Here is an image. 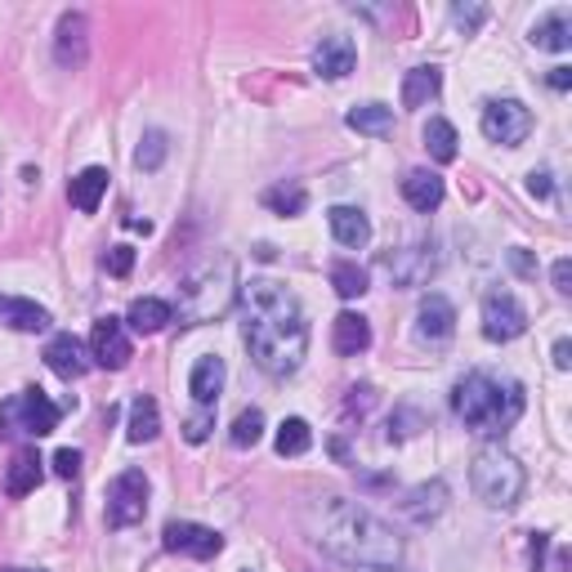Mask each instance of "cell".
Segmentation results:
<instances>
[{
    "mask_svg": "<svg viewBox=\"0 0 572 572\" xmlns=\"http://www.w3.org/2000/svg\"><path fill=\"white\" fill-rule=\"evenodd\" d=\"M438 90H443V72L438 67H411L407 76H403V107H425L430 99H438Z\"/></svg>",
    "mask_w": 572,
    "mask_h": 572,
    "instance_id": "484cf974",
    "label": "cell"
},
{
    "mask_svg": "<svg viewBox=\"0 0 572 572\" xmlns=\"http://www.w3.org/2000/svg\"><path fill=\"white\" fill-rule=\"evenodd\" d=\"M162 546H166L170 555H188V559H215V555L224 550V537H219L215 527H206V523L175 519V523H166V532H162Z\"/></svg>",
    "mask_w": 572,
    "mask_h": 572,
    "instance_id": "8fae6325",
    "label": "cell"
},
{
    "mask_svg": "<svg viewBox=\"0 0 572 572\" xmlns=\"http://www.w3.org/2000/svg\"><path fill=\"white\" fill-rule=\"evenodd\" d=\"M228 438H233V447H255L264 438V411L259 407H246L238 421H233V434H228Z\"/></svg>",
    "mask_w": 572,
    "mask_h": 572,
    "instance_id": "e575fe53",
    "label": "cell"
},
{
    "mask_svg": "<svg viewBox=\"0 0 572 572\" xmlns=\"http://www.w3.org/2000/svg\"><path fill=\"white\" fill-rule=\"evenodd\" d=\"M238 300V264L233 259H206L179 282V322L183 327H206L219 322Z\"/></svg>",
    "mask_w": 572,
    "mask_h": 572,
    "instance_id": "277c9868",
    "label": "cell"
},
{
    "mask_svg": "<svg viewBox=\"0 0 572 572\" xmlns=\"http://www.w3.org/2000/svg\"><path fill=\"white\" fill-rule=\"evenodd\" d=\"M421 425H425V421H421L416 411H403V416H394V421H390V438H411Z\"/></svg>",
    "mask_w": 572,
    "mask_h": 572,
    "instance_id": "ab89813d",
    "label": "cell"
},
{
    "mask_svg": "<svg viewBox=\"0 0 572 572\" xmlns=\"http://www.w3.org/2000/svg\"><path fill=\"white\" fill-rule=\"evenodd\" d=\"M54 474L59 479H76V474H81V452H76V447H59L54 452Z\"/></svg>",
    "mask_w": 572,
    "mask_h": 572,
    "instance_id": "74e56055",
    "label": "cell"
},
{
    "mask_svg": "<svg viewBox=\"0 0 572 572\" xmlns=\"http://www.w3.org/2000/svg\"><path fill=\"white\" fill-rule=\"evenodd\" d=\"M550 86H555V90H568V86H572V72H568V67H550Z\"/></svg>",
    "mask_w": 572,
    "mask_h": 572,
    "instance_id": "bcb514c9",
    "label": "cell"
},
{
    "mask_svg": "<svg viewBox=\"0 0 572 572\" xmlns=\"http://www.w3.org/2000/svg\"><path fill=\"white\" fill-rule=\"evenodd\" d=\"M162 434V411H157V403H152L148 394H139L135 403H130V425H126V438L130 443H152Z\"/></svg>",
    "mask_w": 572,
    "mask_h": 572,
    "instance_id": "83f0119b",
    "label": "cell"
},
{
    "mask_svg": "<svg viewBox=\"0 0 572 572\" xmlns=\"http://www.w3.org/2000/svg\"><path fill=\"white\" fill-rule=\"evenodd\" d=\"M550 193H555V183H550V170H532V175H527V198L546 202Z\"/></svg>",
    "mask_w": 572,
    "mask_h": 572,
    "instance_id": "60d3db41",
    "label": "cell"
},
{
    "mask_svg": "<svg viewBox=\"0 0 572 572\" xmlns=\"http://www.w3.org/2000/svg\"><path fill=\"white\" fill-rule=\"evenodd\" d=\"M331 345H335V354H345V358L367 354V345H371V322L363 314H340L331 322Z\"/></svg>",
    "mask_w": 572,
    "mask_h": 572,
    "instance_id": "7402d4cb",
    "label": "cell"
},
{
    "mask_svg": "<svg viewBox=\"0 0 572 572\" xmlns=\"http://www.w3.org/2000/svg\"><path fill=\"white\" fill-rule=\"evenodd\" d=\"M211 411H198V416H188V421H183V438L188 443H206V434H211Z\"/></svg>",
    "mask_w": 572,
    "mask_h": 572,
    "instance_id": "f35d334b",
    "label": "cell"
},
{
    "mask_svg": "<svg viewBox=\"0 0 572 572\" xmlns=\"http://www.w3.org/2000/svg\"><path fill=\"white\" fill-rule=\"evenodd\" d=\"M304 532L314 537L318 550L349 568H394L403 559L398 532L367 506L345 497H318L304 506Z\"/></svg>",
    "mask_w": 572,
    "mask_h": 572,
    "instance_id": "7a4b0ae2",
    "label": "cell"
},
{
    "mask_svg": "<svg viewBox=\"0 0 572 572\" xmlns=\"http://www.w3.org/2000/svg\"><path fill=\"white\" fill-rule=\"evenodd\" d=\"M537 50H550V54H563V50H572V10H550L546 18H537L532 23V36H527Z\"/></svg>",
    "mask_w": 572,
    "mask_h": 572,
    "instance_id": "ffe728a7",
    "label": "cell"
},
{
    "mask_svg": "<svg viewBox=\"0 0 572 572\" xmlns=\"http://www.w3.org/2000/svg\"><path fill=\"white\" fill-rule=\"evenodd\" d=\"M107 170L103 166H86L81 175H76L72 183H67V198H72V206L81 211V215H94L99 211V202H103V193H107Z\"/></svg>",
    "mask_w": 572,
    "mask_h": 572,
    "instance_id": "603a6c76",
    "label": "cell"
},
{
    "mask_svg": "<svg viewBox=\"0 0 572 572\" xmlns=\"http://www.w3.org/2000/svg\"><path fill=\"white\" fill-rule=\"evenodd\" d=\"M130 331H139V335H157L166 322H175V309L166 300H157V295H143V300H135L130 304V314L122 318Z\"/></svg>",
    "mask_w": 572,
    "mask_h": 572,
    "instance_id": "d4e9b609",
    "label": "cell"
},
{
    "mask_svg": "<svg viewBox=\"0 0 572 572\" xmlns=\"http://www.w3.org/2000/svg\"><path fill=\"white\" fill-rule=\"evenodd\" d=\"M46 363H50V371L54 376H63V380H76V376H86L90 371V354H86V345L76 335H54L50 345H46Z\"/></svg>",
    "mask_w": 572,
    "mask_h": 572,
    "instance_id": "e0dca14e",
    "label": "cell"
},
{
    "mask_svg": "<svg viewBox=\"0 0 572 572\" xmlns=\"http://www.w3.org/2000/svg\"><path fill=\"white\" fill-rule=\"evenodd\" d=\"M143 514H148V479H143V470L117 474L107 483V506H103L107 527H135Z\"/></svg>",
    "mask_w": 572,
    "mask_h": 572,
    "instance_id": "52a82bcc",
    "label": "cell"
},
{
    "mask_svg": "<svg viewBox=\"0 0 572 572\" xmlns=\"http://www.w3.org/2000/svg\"><path fill=\"white\" fill-rule=\"evenodd\" d=\"M443 179L434 175V170H407L403 175V198H407V206L411 211H421V215H430V211H438L443 206Z\"/></svg>",
    "mask_w": 572,
    "mask_h": 572,
    "instance_id": "44dd1931",
    "label": "cell"
},
{
    "mask_svg": "<svg viewBox=\"0 0 572 572\" xmlns=\"http://www.w3.org/2000/svg\"><path fill=\"white\" fill-rule=\"evenodd\" d=\"M354 63H358V50H354L349 36H322L314 46V72L327 76V81H345L354 72Z\"/></svg>",
    "mask_w": 572,
    "mask_h": 572,
    "instance_id": "5bb4252c",
    "label": "cell"
},
{
    "mask_svg": "<svg viewBox=\"0 0 572 572\" xmlns=\"http://www.w3.org/2000/svg\"><path fill=\"white\" fill-rule=\"evenodd\" d=\"M456 331V309H452V300L447 295H425L421 300V309H416V340L421 345H443V340H452Z\"/></svg>",
    "mask_w": 572,
    "mask_h": 572,
    "instance_id": "4fadbf2b",
    "label": "cell"
},
{
    "mask_svg": "<svg viewBox=\"0 0 572 572\" xmlns=\"http://www.w3.org/2000/svg\"><path fill=\"white\" fill-rule=\"evenodd\" d=\"M86 54H90V27H86V18L81 14H63L59 31H54V59H59V67H67V72L81 67Z\"/></svg>",
    "mask_w": 572,
    "mask_h": 572,
    "instance_id": "9a60e30c",
    "label": "cell"
},
{
    "mask_svg": "<svg viewBox=\"0 0 572 572\" xmlns=\"http://www.w3.org/2000/svg\"><path fill=\"white\" fill-rule=\"evenodd\" d=\"M166 152H170L166 135H162V130H148V135L139 139V148H135V166H139V170H157V166L166 162Z\"/></svg>",
    "mask_w": 572,
    "mask_h": 572,
    "instance_id": "836d02e7",
    "label": "cell"
},
{
    "mask_svg": "<svg viewBox=\"0 0 572 572\" xmlns=\"http://www.w3.org/2000/svg\"><path fill=\"white\" fill-rule=\"evenodd\" d=\"M555 367H559V371L572 367V340H563V335L555 340Z\"/></svg>",
    "mask_w": 572,
    "mask_h": 572,
    "instance_id": "ee69618b",
    "label": "cell"
},
{
    "mask_svg": "<svg viewBox=\"0 0 572 572\" xmlns=\"http://www.w3.org/2000/svg\"><path fill=\"white\" fill-rule=\"evenodd\" d=\"M59 430V407L41 390H18L0 403V434L5 438H50Z\"/></svg>",
    "mask_w": 572,
    "mask_h": 572,
    "instance_id": "8992f818",
    "label": "cell"
},
{
    "mask_svg": "<svg viewBox=\"0 0 572 572\" xmlns=\"http://www.w3.org/2000/svg\"><path fill=\"white\" fill-rule=\"evenodd\" d=\"M438 264H443V255L434 242H411V246H398L394 255L380 259V269L394 278V287L411 291V287H425L438 274Z\"/></svg>",
    "mask_w": 572,
    "mask_h": 572,
    "instance_id": "ba28073f",
    "label": "cell"
},
{
    "mask_svg": "<svg viewBox=\"0 0 572 572\" xmlns=\"http://www.w3.org/2000/svg\"><path fill=\"white\" fill-rule=\"evenodd\" d=\"M41 487V456H36L31 447L14 452V461H10V474H5V492L10 497H27V492Z\"/></svg>",
    "mask_w": 572,
    "mask_h": 572,
    "instance_id": "4316f807",
    "label": "cell"
},
{
    "mask_svg": "<svg viewBox=\"0 0 572 572\" xmlns=\"http://www.w3.org/2000/svg\"><path fill=\"white\" fill-rule=\"evenodd\" d=\"M14 572H46V568H14Z\"/></svg>",
    "mask_w": 572,
    "mask_h": 572,
    "instance_id": "c3c4849f",
    "label": "cell"
},
{
    "mask_svg": "<svg viewBox=\"0 0 572 572\" xmlns=\"http://www.w3.org/2000/svg\"><path fill=\"white\" fill-rule=\"evenodd\" d=\"M363 572H403V568H363Z\"/></svg>",
    "mask_w": 572,
    "mask_h": 572,
    "instance_id": "7dc6e473",
    "label": "cell"
},
{
    "mask_svg": "<svg viewBox=\"0 0 572 572\" xmlns=\"http://www.w3.org/2000/svg\"><path fill=\"white\" fill-rule=\"evenodd\" d=\"M345 126H349V130H358V135H390V130H394V107H385V103H363V107H349Z\"/></svg>",
    "mask_w": 572,
    "mask_h": 572,
    "instance_id": "f1b7e54d",
    "label": "cell"
},
{
    "mask_svg": "<svg viewBox=\"0 0 572 572\" xmlns=\"http://www.w3.org/2000/svg\"><path fill=\"white\" fill-rule=\"evenodd\" d=\"M483 135L492 143H501V148H519L527 135H532V112L519 103V99H492L483 107V117H479Z\"/></svg>",
    "mask_w": 572,
    "mask_h": 572,
    "instance_id": "9c48e42d",
    "label": "cell"
},
{
    "mask_svg": "<svg viewBox=\"0 0 572 572\" xmlns=\"http://www.w3.org/2000/svg\"><path fill=\"white\" fill-rule=\"evenodd\" d=\"M483 18H487V10H483V5H452V23L461 27L466 36H474V31L483 27Z\"/></svg>",
    "mask_w": 572,
    "mask_h": 572,
    "instance_id": "d590c367",
    "label": "cell"
},
{
    "mask_svg": "<svg viewBox=\"0 0 572 572\" xmlns=\"http://www.w3.org/2000/svg\"><path fill=\"white\" fill-rule=\"evenodd\" d=\"M537 572H568V550L555 546V550H550V568H537Z\"/></svg>",
    "mask_w": 572,
    "mask_h": 572,
    "instance_id": "f6af8a7d",
    "label": "cell"
},
{
    "mask_svg": "<svg viewBox=\"0 0 572 572\" xmlns=\"http://www.w3.org/2000/svg\"><path fill=\"white\" fill-rule=\"evenodd\" d=\"M550 278H555V291L559 295H572V259H555Z\"/></svg>",
    "mask_w": 572,
    "mask_h": 572,
    "instance_id": "b9f144b4",
    "label": "cell"
},
{
    "mask_svg": "<svg viewBox=\"0 0 572 572\" xmlns=\"http://www.w3.org/2000/svg\"><path fill=\"white\" fill-rule=\"evenodd\" d=\"M264 206H274L278 215H300L304 206H309V193H304L300 183H278L264 193Z\"/></svg>",
    "mask_w": 572,
    "mask_h": 572,
    "instance_id": "d6a6232c",
    "label": "cell"
},
{
    "mask_svg": "<svg viewBox=\"0 0 572 572\" xmlns=\"http://www.w3.org/2000/svg\"><path fill=\"white\" fill-rule=\"evenodd\" d=\"M456 143H461V139H456V126L452 122H443V117H430V126H425V148H430V157L434 162H456Z\"/></svg>",
    "mask_w": 572,
    "mask_h": 572,
    "instance_id": "4dcf8cb0",
    "label": "cell"
},
{
    "mask_svg": "<svg viewBox=\"0 0 572 572\" xmlns=\"http://www.w3.org/2000/svg\"><path fill=\"white\" fill-rule=\"evenodd\" d=\"M506 259H510V269H514L519 278H537V264H532L527 251H506Z\"/></svg>",
    "mask_w": 572,
    "mask_h": 572,
    "instance_id": "7bdbcfd3",
    "label": "cell"
},
{
    "mask_svg": "<svg viewBox=\"0 0 572 572\" xmlns=\"http://www.w3.org/2000/svg\"><path fill=\"white\" fill-rule=\"evenodd\" d=\"M527 398H523V385L514 376H497V371H470L456 380L452 390V411L456 421L474 434H506L519 425Z\"/></svg>",
    "mask_w": 572,
    "mask_h": 572,
    "instance_id": "3957f363",
    "label": "cell"
},
{
    "mask_svg": "<svg viewBox=\"0 0 572 572\" xmlns=\"http://www.w3.org/2000/svg\"><path fill=\"white\" fill-rule=\"evenodd\" d=\"M0 327L36 335L50 327V309H41L36 300H23V295H0Z\"/></svg>",
    "mask_w": 572,
    "mask_h": 572,
    "instance_id": "ac0fdd59",
    "label": "cell"
},
{
    "mask_svg": "<svg viewBox=\"0 0 572 572\" xmlns=\"http://www.w3.org/2000/svg\"><path fill=\"white\" fill-rule=\"evenodd\" d=\"M224 358H215V354H206V358H198L193 363V376H188V394H193L202 407H211L219 394H224Z\"/></svg>",
    "mask_w": 572,
    "mask_h": 572,
    "instance_id": "cb8c5ba5",
    "label": "cell"
},
{
    "mask_svg": "<svg viewBox=\"0 0 572 572\" xmlns=\"http://www.w3.org/2000/svg\"><path fill=\"white\" fill-rule=\"evenodd\" d=\"M274 447H278V456H304V452L314 447V430H309V421H300V416L282 421Z\"/></svg>",
    "mask_w": 572,
    "mask_h": 572,
    "instance_id": "f546056e",
    "label": "cell"
},
{
    "mask_svg": "<svg viewBox=\"0 0 572 572\" xmlns=\"http://www.w3.org/2000/svg\"><path fill=\"white\" fill-rule=\"evenodd\" d=\"M103 264H107L112 278H126V274L135 269V251H130V246H112V251L103 255Z\"/></svg>",
    "mask_w": 572,
    "mask_h": 572,
    "instance_id": "8d00e7d4",
    "label": "cell"
},
{
    "mask_svg": "<svg viewBox=\"0 0 572 572\" xmlns=\"http://www.w3.org/2000/svg\"><path fill=\"white\" fill-rule=\"evenodd\" d=\"M10 572H14V568H10Z\"/></svg>",
    "mask_w": 572,
    "mask_h": 572,
    "instance_id": "681fc988",
    "label": "cell"
},
{
    "mask_svg": "<svg viewBox=\"0 0 572 572\" xmlns=\"http://www.w3.org/2000/svg\"><path fill=\"white\" fill-rule=\"evenodd\" d=\"M470 487H474V497H479L483 506L510 510V506L523 497L527 474H523V466L514 461L506 447H479L474 461H470Z\"/></svg>",
    "mask_w": 572,
    "mask_h": 572,
    "instance_id": "5b68a950",
    "label": "cell"
},
{
    "mask_svg": "<svg viewBox=\"0 0 572 572\" xmlns=\"http://www.w3.org/2000/svg\"><path fill=\"white\" fill-rule=\"evenodd\" d=\"M90 358L107 371H122L130 358H135V345H130V331L122 318H99L94 331H90Z\"/></svg>",
    "mask_w": 572,
    "mask_h": 572,
    "instance_id": "7c38bea8",
    "label": "cell"
},
{
    "mask_svg": "<svg viewBox=\"0 0 572 572\" xmlns=\"http://www.w3.org/2000/svg\"><path fill=\"white\" fill-rule=\"evenodd\" d=\"M331 287H335L340 300H358V295H367V274L349 259H335L331 264Z\"/></svg>",
    "mask_w": 572,
    "mask_h": 572,
    "instance_id": "1f68e13d",
    "label": "cell"
},
{
    "mask_svg": "<svg viewBox=\"0 0 572 572\" xmlns=\"http://www.w3.org/2000/svg\"><path fill=\"white\" fill-rule=\"evenodd\" d=\"M242 340L264 376L287 380L309 358V318L282 282L255 278L242 287Z\"/></svg>",
    "mask_w": 572,
    "mask_h": 572,
    "instance_id": "6da1fadb",
    "label": "cell"
},
{
    "mask_svg": "<svg viewBox=\"0 0 572 572\" xmlns=\"http://www.w3.org/2000/svg\"><path fill=\"white\" fill-rule=\"evenodd\" d=\"M527 331V309L510 295V291H492L483 295V335L492 345H510Z\"/></svg>",
    "mask_w": 572,
    "mask_h": 572,
    "instance_id": "30bf717a",
    "label": "cell"
},
{
    "mask_svg": "<svg viewBox=\"0 0 572 572\" xmlns=\"http://www.w3.org/2000/svg\"><path fill=\"white\" fill-rule=\"evenodd\" d=\"M443 510H447V483H438V479L403 492V501H398V514L411 523H434Z\"/></svg>",
    "mask_w": 572,
    "mask_h": 572,
    "instance_id": "2e32d148",
    "label": "cell"
},
{
    "mask_svg": "<svg viewBox=\"0 0 572 572\" xmlns=\"http://www.w3.org/2000/svg\"><path fill=\"white\" fill-rule=\"evenodd\" d=\"M327 224H331V238L349 251H363L371 242V219L358 211V206H331L327 211Z\"/></svg>",
    "mask_w": 572,
    "mask_h": 572,
    "instance_id": "d6986e66",
    "label": "cell"
}]
</instances>
